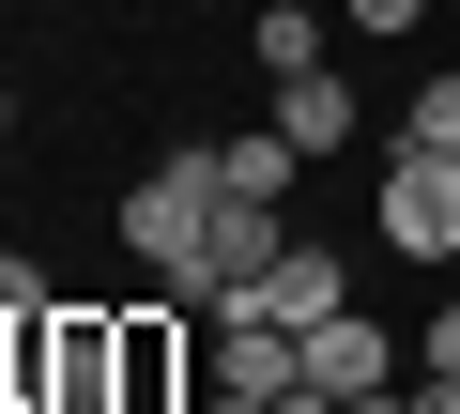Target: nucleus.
<instances>
[{"instance_id": "nucleus-1", "label": "nucleus", "mask_w": 460, "mask_h": 414, "mask_svg": "<svg viewBox=\"0 0 460 414\" xmlns=\"http://www.w3.org/2000/svg\"><path fill=\"white\" fill-rule=\"evenodd\" d=\"M31 399H62V414H123V307H108V292H62V307L31 322Z\"/></svg>"}, {"instance_id": "nucleus-2", "label": "nucleus", "mask_w": 460, "mask_h": 414, "mask_svg": "<svg viewBox=\"0 0 460 414\" xmlns=\"http://www.w3.org/2000/svg\"><path fill=\"white\" fill-rule=\"evenodd\" d=\"M215 199H230V184H215V138L169 154V169H138V184H123V261H138V277H184L199 231H215Z\"/></svg>"}, {"instance_id": "nucleus-3", "label": "nucleus", "mask_w": 460, "mask_h": 414, "mask_svg": "<svg viewBox=\"0 0 460 414\" xmlns=\"http://www.w3.org/2000/svg\"><path fill=\"white\" fill-rule=\"evenodd\" d=\"M368 231H384L399 261H429V277H460V154H399V169L368 184Z\"/></svg>"}, {"instance_id": "nucleus-4", "label": "nucleus", "mask_w": 460, "mask_h": 414, "mask_svg": "<svg viewBox=\"0 0 460 414\" xmlns=\"http://www.w3.org/2000/svg\"><path fill=\"white\" fill-rule=\"evenodd\" d=\"M399 368H414V353H399V322H384V307H338V322H307V399H338V414H353V399H384Z\"/></svg>"}, {"instance_id": "nucleus-5", "label": "nucleus", "mask_w": 460, "mask_h": 414, "mask_svg": "<svg viewBox=\"0 0 460 414\" xmlns=\"http://www.w3.org/2000/svg\"><path fill=\"white\" fill-rule=\"evenodd\" d=\"M261 123H277V138H292V154L323 169V154H353V138H368V92H353L338 62H292V77L261 92Z\"/></svg>"}, {"instance_id": "nucleus-6", "label": "nucleus", "mask_w": 460, "mask_h": 414, "mask_svg": "<svg viewBox=\"0 0 460 414\" xmlns=\"http://www.w3.org/2000/svg\"><path fill=\"white\" fill-rule=\"evenodd\" d=\"M123 414H184V292L169 277L123 307Z\"/></svg>"}, {"instance_id": "nucleus-7", "label": "nucleus", "mask_w": 460, "mask_h": 414, "mask_svg": "<svg viewBox=\"0 0 460 414\" xmlns=\"http://www.w3.org/2000/svg\"><path fill=\"white\" fill-rule=\"evenodd\" d=\"M199 368H215L230 399H292V383H307V338H292V322H199Z\"/></svg>"}, {"instance_id": "nucleus-8", "label": "nucleus", "mask_w": 460, "mask_h": 414, "mask_svg": "<svg viewBox=\"0 0 460 414\" xmlns=\"http://www.w3.org/2000/svg\"><path fill=\"white\" fill-rule=\"evenodd\" d=\"M338 307H353V261H338V246H323V231H292V246H277V277H261V307H246V322H292V338H307V322H338Z\"/></svg>"}, {"instance_id": "nucleus-9", "label": "nucleus", "mask_w": 460, "mask_h": 414, "mask_svg": "<svg viewBox=\"0 0 460 414\" xmlns=\"http://www.w3.org/2000/svg\"><path fill=\"white\" fill-rule=\"evenodd\" d=\"M215 184H230V199H292V184H307V154H292L277 123H246V138H215Z\"/></svg>"}, {"instance_id": "nucleus-10", "label": "nucleus", "mask_w": 460, "mask_h": 414, "mask_svg": "<svg viewBox=\"0 0 460 414\" xmlns=\"http://www.w3.org/2000/svg\"><path fill=\"white\" fill-rule=\"evenodd\" d=\"M323 16H338V0H277V16L246 31V62H261V77H292V62H323V47H338Z\"/></svg>"}, {"instance_id": "nucleus-11", "label": "nucleus", "mask_w": 460, "mask_h": 414, "mask_svg": "<svg viewBox=\"0 0 460 414\" xmlns=\"http://www.w3.org/2000/svg\"><path fill=\"white\" fill-rule=\"evenodd\" d=\"M399 154H460V62H429V77H414V108H399Z\"/></svg>"}, {"instance_id": "nucleus-12", "label": "nucleus", "mask_w": 460, "mask_h": 414, "mask_svg": "<svg viewBox=\"0 0 460 414\" xmlns=\"http://www.w3.org/2000/svg\"><path fill=\"white\" fill-rule=\"evenodd\" d=\"M47 307H62V277H47L31 246H0V322H47Z\"/></svg>"}, {"instance_id": "nucleus-13", "label": "nucleus", "mask_w": 460, "mask_h": 414, "mask_svg": "<svg viewBox=\"0 0 460 414\" xmlns=\"http://www.w3.org/2000/svg\"><path fill=\"white\" fill-rule=\"evenodd\" d=\"M338 31H368V47H399V31H429V0H338Z\"/></svg>"}, {"instance_id": "nucleus-14", "label": "nucleus", "mask_w": 460, "mask_h": 414, "mask_svg": "<svg viewBox=\"0 0 460 414\" xmlns=\"http://www.w3.org/2000/svg\"><path fill=\"white\" fill-rule=\"evenodd\" d=\"M414 368H445V383H460V292L429 307V338H414Z\"/></svg>"}, {"instance_id": "nucleus-15", "label": "nucleus", "mask_w": 460, "mask_h": 414, "mask_svg": "<svg viewBox=\"0 0 460 414\" xmlns=\"http://www.w3.org/2000/svg\"><path fill=\"white\" fill-rule=\"evenodd\" d=\"M31 399V322H0V414Z\"/></svg>"}, {"instance_id": "nucleus-16", "label": "nucleus", "mask_w": 460, "mask_h": 414, "mask_svg": "<svg viewBox=\"0 0 460 414\" xmlns=\"http://www.w3.org/2000/svg\"><path fill=\"white\" fill-rule=\"evenodd\" d=\"M414 414H460V383H445V368H414Z\"/></svg>"}, {"instance_id": "nucleus-17", "label": "nucleus", "mask_w": 460, "mask_h": 414, "mask_svg": "<svg viewBox=\"0 0 460 414\" xmlns=\"http://www.w3.org/2000/svg\"><path fill=\"white\" fill-rule=\"evenodd\" d=\"M0 138H16V77H0Z\"/></svg>"}, {"instance_id": "nucleus-18", "label": "nucleus", "mask_w": 460, "mask_h": 414, "mask_svg": "<svg viewBox=\"0 0 460 414\" xmlns=\"http://www.w3.org/2000/svg\"><path fill=\"white\" fill-rule=\"evenodd\" d=\"M16 414H62V399H16Z\"/></svg>"}]
</instances>
